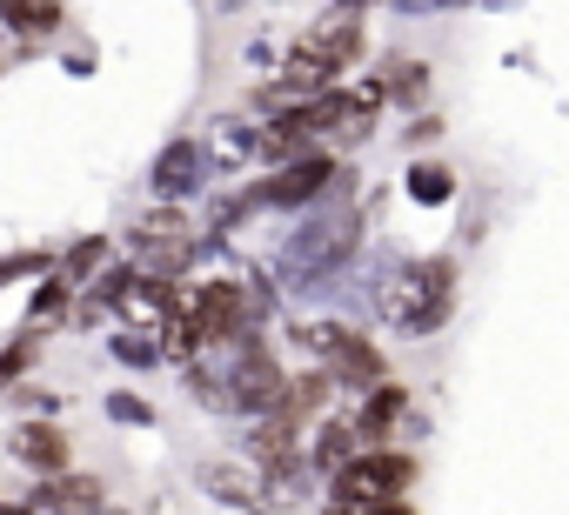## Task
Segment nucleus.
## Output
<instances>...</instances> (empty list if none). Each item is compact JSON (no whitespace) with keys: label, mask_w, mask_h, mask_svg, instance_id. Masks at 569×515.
I'll return each instance as SVG.
<instances>
[{"label":"nucleus","mask_w":569,"mask_h":515,"mask_svg":"<svg viewBox=\"0 0 569 515\" xmlns=\"http://www.w3.org/2000/svg\"><path fill=\"white\" fill-rule=\"evenodd\" d=\"M456 309V262L449 254H422V262H396L376 282V315L402 335H429L442 329Z\"/></svg>","instance_id":"nucleus-1"},{"label":"nucleus","mask_w":569,"mask_h":515,"mask_svg":"<svg viewBox=\"0 0 569 515\" xmlns=\"http://www.w3.org/2000/svg\"><path fill=\"white\" fill-rule=\"evenodd\" d=\"M356 241H362V228H356V214H342V208H322V214H309L289 241H281V262H274V275L289 282V289H302V295H322V282H336L342 275V262L356 254Z\"/></svg>","instance_id":"nucleus-2"},{"label":"nucleus","mask_w":569,"mask_h":515,"mask_svg":"<svg viewBox=\"0 0 569 515\" xmlns=\"http://www.w3.org/2000/svg\"><path fill=\"white\" fill-rule=\"evenodd\" d=\"M416 488V455L409 448H362L336 482H329V502L342 508H376V502H402Z\"/></svg>","instance_id":"nucleus-3"},{"label":"nucleus","mask_w":569,"mask_h":515,"mask_svg":"<svg viewBox=\"0 0 569 515\" xmlns=\"http://www.w3.org/2000/svg\"><path fill=\"white\" fill-rule=\"evenodd\" d=\"M128 248H134V269H141V275L174 282V275L194 262L201 234H194V214H181V208H148V214L128 228Z\"/></svg>","instance_id":"nucleus-4"},{"label":"nucleus","mask_w":569,"mask_h":515,"mask_svg":"<svg viewBox=\"0 0 569 515\" xmlns=\"http://www.w3.org/2000/svg\"><path fill=\"white\" fill-rule=\"evenodd\" d=\"M234 355H228V395H234V415H248V422H261V415H281V402H289V375L274 368V355L254 342V335H241V342H228Z\"/></svg>","instance_id":"nucleus-5"},{"label":"nucleus","mask_w":569,"mask_h":515,"mask_svg":"<svg viewBox=\"0 0 569 515\" xmlns=\"http://www.w3.org/2000/svg\"><path fill=\"white\" fill-rule=\"evenodd\" d=\"M336 174H342V161L309 148L296 161H281L261 188H248V208H322L329 188H336Z\"/></svg>","instance_id":"nucleus-6"},{"label":"nucleus","mask_w":569,"mask_h":515,"mask_svg":"<svg viewBox=\"0 0 569 515\" xmlns=\"http://www.w3.org/2000/svg\"><path fill=\"white\" fill-rule=\"evenodd\" d=\"M208 174H214V154H208V141H194V134L168 141V148L154 154V168H148L154 208H181V201H194V194L208 188Z\"/></svg>","instance_id":"nucleus-7"},{"label":"nucleus","mask_w":569,"mask_h":515,"mask_svg":"<svg viewBox=\"0 0 569 515\" xmlns=\"http://www.w3.org/2000/svg\"><path fill=\"white\" fill-rule=\"evenodd\" d=\"M174 309H181V289H174V282H161V275H141V269H134V275L121 282V295H114V315H121L134 335H154V342L168 335Z\"/></svg>","instance_id":"nucleus-8"},{"label":"nucleus","mask_w":569,"mask_h":515,"mask_svg":"<svg viewBox=\"0 0 569 515\" xmlns=\"http://www.w3.org/2000/svg\"><path fill=\"white\" fill-rule=\"evenodd\" d=\"M194 488H201L208 502H221V508H241V515L268 508V502H261V468H254V462H201V468H194Z\"/></svg>","instance_id":"nucleus-9"},{"label":"nucleus","mask_w":569,"mask_h":515,"mask_svg":"<svg viewBox=\"0 0 569 515\" xmlns=\"http://www.w3.org/2000/svg\"><path fill=\"white\" fill-rule=\"evenodd\" d=\"M409 422V388L402 382H376L362 402H356V435L362 448H389V435Z\"/></svg>","instance_id":"nucleus-10"},{"label":"nucleus","mask_w":569,"mask_h":515,"mask_svg":"<svg viewBox=\"0 0 569 515\" xmlns=\"http://www.w3.org/2000/svg\"><path fill=\"white\" fill-rule=\"evenodd\" d=\"M14 462H21V468H34L41 482H54V475H68V468H74L68 435H61L54 422H21V428H14Z\"/></svg>","instance_id":"nucleus-11"},{"label":"nucleus","mask_w":569,"mask_h":515,"mask_svg":"<svg viewBox=\"0 0 569 515\" xmlns=\"http://www.w3.org/2000/svg\"><path fill=\"white\" fill-rule=\"evenodd\" d=\"M302 54H316L329 74H349V68H356V54H362V21H349V14L316 21V28L302 34Z\"/></svg>","instance_id":"nucleus-12"},{"label":"nucleus","mask_w":569,"mask_h":515,"mask_svg":"<svg viewBox=\"0 0 569 515\" xmlns=\"http://www.w3.org/2000/svg\"><path fill=\"white\" fill-rule=\"evenodd\" d=\"M362 455V435H356V415H322V428H316V442H309V468H322L329 482L349 468Z\"/></svg>","instance_id":"nucleus-13"},{"label":"nucleus","mask_w":569,"mask_h":515,"mask_svg":"<svg viewBox=\"0 0 569 515\" xmlns=\"http://www.w3.org/2000/svg\"><path fill=\"white\" fill-rule=\"evenodd\" d=\"M382 94L402 101V108H416V101L429 94V61H416V54H389V61H382Z\"/></svg>","instance_id":"nucleus-14"},{"label":"nucleus","mask_w":569,"mask_h":515,"mask_svg":"<svg viewBox=\"0 0 569 515\" xmlns=\"http://www.w3.org/2000/svg\"><path fill=\"white\" fill-rule=\"evenodd\" d=\"M329 375H336V382H356V388H376V382H382V349L362 342V335H349L342 355L329 362Z\"/></svg>","instance_id":"nucleus-15"},{"label":"nucleus","mask_w":569,"mask_h":515,"mask_svg":"<svg viewBox=\"0 0 569 515\" xmlns=\"http://www.w3.org/2000/svg\"><path fill=\"white\" fill-rule=\"evenodd\" d=\"M402 188H409V201H422V208H442V201L456 194V168H449V161H409Z\"/></svg>","instance_id":"nucleus-16"},{"label":"nucleus","mask_w":569,"mask_h":515,"mask_svg":"<svg viewBox=\"0 0 569 515\" xmlns=\"http://www.w3.org/2000/svg\"><path fill=\"white\" fill-rule=\"evenodd\" d=\"M0 21H8L14 34H54L61 8H54V0H0Z\"/></svg>","instance_id":"nucleus-17"},{"label":"nucleus","mask_w":569,"mask_h":515,"mask_svg":"<svg viewBox=\"0 0 569 515\" xmlns=\"http://www.w3.org/2000/svg\"><path fill=\"white\" fill-rule=\"evenodd\" d=\"M68 302H74V282H68V275H48V282H41V295H34V309H28V335H34V329H48V322H61V315H68Z\"/></svg>","instance_id":"nucleus-18"},{"label":"nucleus","mask_w":569,"mask_h":515,"mask_svg":"<svg viewBox=\"0 0 569 515\" xmlns=\"http://www.w3.org/2000/svg\"><path fill=\"white\" fill-rule=\"evenodd\" d=\"M349 335H356L349 322H302V329H296V342H302V349H309V355H316L322 368H329V362L342 355V342H349Z\"/></svg>","instance_id":"nucleus-19"},{"label":"nucleus","mask_w":569,"mask_h":515,"mask_svg":"<svg viewBox=\"0 0 569 515\" xmlns=\"http://www.w3.org/2000/svg\"><path fill=\"white\" fill-rule=\"evenodd\" d=\"M214 128H221L214 148H208L214 161H248V154L261 148V128H241V121H214Z\"/></svg>","instance_id":"nucleus-20"},{"label":"nucleus","mask_w":569,"mask_h":515,"mask_svg":"<svg viewBox=\"0 0 569 515\" xmlns=\"http://www.w3.org/2000/svg\"><path fill=\"white\" fill-rule=\"evenodd\" d=\"M114 362H128V368H154V362H161V342H154V335H134V329H121V335H114Z\"/></svg>","instance_id":"nucleus-21"},{"label":"nucleus","mask_w":569,"mask_h":515,"mask_svg":"<svg viewBox=\"0 0 569 515\" xmlns=\"http://www.w3.org/2000/svg\"><path fill=\"white\" fill-rule=\"evenodd\" d=\"M101 262H108V241H101V234H88V241H74V248H68V269H61V275H68V282H81V275H94Z\"/></svg>","instance_id":"nucleus-22"},{"label":"nucleus","mask_w":569,"mask_h":515,"mask_svg":"<svg viewBox=\"0 0 569 515\" xmlns=\"http://www.w3.org/2000/svg\"><path fill=\"white\" fill-rule=\"evenodd\" d=\"M34 355H41V342H34V335H28V342H14V349H8V355H0V388H8V382H21V375H28V362H34Z\"/></svg>","instance_id":"nucleus-23"},{"label":"nucleus","mask_w":569,"mask_h":515,"mask_svg":"<svg viewBox=\"0 0 569 515\" xmlns=\"http://www.w3.org/2000/svg\"><path fill=\"white\" fill-rule=\"evenodd\" d=\"M108 415L128 422V428H148V422H154V408H148L141 395H108Z\"/></svg>","instance_id":"nucleus-24"},{"label":"nucleus","mask_w":569,"mask_h":515,"mask_svg":"<svg viewBox=\"0 0 569 515\" xmlns=\"http://www.w3.org/2000/svg\"><path fill=\"white\" fill-rule=\"evenodd\" d=\"M41 269H48V254H8V262H0V289L21 282V275H41Z\"/></svg>","instance_id":"nucleus-25"},{"label":"nucleus","mask_w":569,"mask_h":515,"mask_svg":"<svg viewBox=\"0 0 569 515\" xmlns=\"http://www.w3.org/2000/svg\"><path fill=\"white\" fill-rule=\"evenodd\" d=\"M409 141L422 148V141H442V114H416V128H409Z\"/></svg>","instance_id":"nucleus-26"},{"label":"nucleus","mask_w":569,"mask_h":515,"mask_svg":"<svg viewBox=\"0 0 569 515\" xmlns=\"http://www.w3.org/2000/svg\"><path fill=\"white\" fill-rule=\"evenodd\" d=\"M362 515H416V502L402 495V502H376V508H362Z\"/></svg>","instance_id":"nucleus-27"},{"label":"nucleus","mask_w":569,"mask_h":515,"mask_svg":"<svg viewBox=\"0 0 569 515\" xmlns=\"http://www.w3.org/2000/svg\"><path fill=\"white\" fill-rule=\"evenodd\" d=\"M0 515H34V508L28 502H0Z\"/></svg>","instance_id":"nucleus-28"},{"label":"nucleus","mask_w":569,"mask_h":515,"mask_svg":"<svg viewBox=\"0 0 569 515\" xmlns=\"http://www.w3.org/2000/svg\"><path fill=\"white\" fill-rule=\"evenodd\" d=\"M94 515H134V508H121V502H101V508H94Z\"/></svg>","instance_id":"nucleus-29"},{"label":"nucleus","mask_w":569,"mask_h":515,"mask_svg":"<svg viewBox=\"0 0 569 515\" xmlns=\"http://www.w3.org/2000/svg\"><path fill=\"white\" fill-rule=\"evenodd\" d=\"M316 515H356V508H342V502H329V508H316Z\"/></svg>","instance_id":"nucleus-30"}]
</instances>
